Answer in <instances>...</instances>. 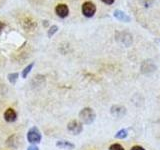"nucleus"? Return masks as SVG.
Instances as JSON below:
<instances>
[{
	"instance_id": "nucleus-3",
	"label": "nucleus",
	"mask_w": 160,
	"mask_h": 150,
	"mask_svg": "<svg viewBox=\"0 0 160 150\" xmlns=\"http://www.w3.org/2000/svg\"><path fill=\"white\" fill-rule=\"evenodd\" d=\"M27 139L30 143H38L41 140V134L36 127H32L27 133Z\"/></svg>"
},
{
	"instance_id": "nucleus-11",
	"label": "nucleus",
	"mask_w": 160,
	"mask_h": 150,
	"mask_svg": "<svg viewBox=\"0 0 160 150\" xmlns=\"http://www.w3.org/2000/svg\"><path fill=\"white\" fill-rule=\"evenodd\" d=\"M57 145V147L59 148H62V149H68V150H71L74 148V145L71 143V142H69V141H64V140H62V141H58L56 143Z\"/></svg>"
},
{
	"instance_id": "nucleus-13",
	"label": "nucleus",
	"mask_w": 160,
	"mask_h": 150,
	"mask_svg": "<svg viewBox=\"0 0 160 150\" xmlns=\"http://www.w3.org/2000/svg\"><path fill=\"white\" fill-rule=\"evenodd\" d=\"M17 78H18V73H10L9 75H8V80L10 81V83H12V84H14L15 82H16V80H17Z\"/></svg>"
},
{
	"instance_id": "nucleus-16",
	"label": "nucleus",
	"mask_w": 160,
	"mask_h": 150,
	"mask_svg": "<svg viewBox=\"0 0 160 150\" xmlns=\"http://www.w3.org/2000/svg\"><path fill=\"white\" fill-rule=\"evenodd\" d=\"M109 150H124V148L120 144H112L109 147Z\"/></svg>"
},
{
	"instance_id": "nucleus-5",
	"label": "nucleus",
	"mask_w": 160,
	"mask_h": 150,
	"mask_svg": "<svg viewBox=\"0 0 160 150\" xmlns=\"http://www.w3.org/2000/svg\"><path fill=\"white\" fill-rule=\"evenodd\" d=\"M21 24H22V27L26 30V31H33L37 26V23L35 22V20L31 17H25L22 20Z\"/></svg>"
},
{
	"instance_id": "nucleus-20",
	"label": "nucleus",
	"mask_w": 160,
	"mask_h": 150,
	"mask_svg": "<svg viewBox=\"0 0 160 150\" xmlns=\"http://www.w3.org/2000/svg\"><path fill=\"white\" fill-rule=\"evenodd\" d=\"M5 27V24L3 23V22H1L0 21V33L2 32V30H3V28Z\"/></svg>"
},
{
	"instance_id": "nucleus-21",
	"label": "nucleus",
	"mask_w": 160,
	"mask_h": 150,
	"mask_svg": "<svg viewBox=\"0 0 160 150\" xmlns=\"http://www.w3.org/2000/svg\"><path fill=\"white\" fill-rule=\"evenodd\" d=\"M27 150H39L36 146H34V145H32V146H30V147H28V149Z\"/></svg>"
},
{
	"instance_id": "nucleus-17",
	"label": "nucleus",
	"mask_w": 160,
	"mask_h": 150,
	"mask_svg": "<svg viewBox=\"0 0 160 150\" xmlns=\"http://www.w3.org/2000/svg\"><path fill=\"white\" fill-rule=\"evenodd\" d=\"M154 0H140V2H141L142 5H144L145 7H149L150 4H151Z\"/></svg>"
},
{
	"instance_id": "nucleus-9",
	"label": "nucleus",
	"mask_w": 160,
	"mask_h": 150,
	"mask_svg": "<svg viewBox=\"0 0 160 150\" xmlns=\"http://www.w3.org/2000/svg\"><path fill=\"white\" fill-rule=\"evenodd\" d=\"M114 16L116 17L118 20H120V21H123V22L130 21V18L123 11H121V10H115V11H114Z\"/></svg>"
},
{
	"instance_id": "nucleus-18",
	"label": "nucleus",
	"mask_w": 160,
	"mask_h": 150,
	"mask_svg": "<svg viewBox=\"0 0 160 150\" xmlns=\"http://www.w3.org/2000/svg\"><path fill=\"white\" fill-rule=\"evenodd\" d=\"M102 2H104L105 4H108V5H110V4H113L114 3V0H101Z\"/></svg>"
},
{
	"instance_id": "nucleus-19",
	"label": "nucleus",
	"mask_w": 160,
	"mask_h": 150,
	"mask_svg": "<svg viewBox=\"0 0 160 150\" xmlns=\"http://www.w3.org/2000/svg\"><path fill=\"white\" fill-rule=\"evenodd\" d=\"M131 150H145L143 147H141V146H138V145H137V146H133L132 148H131Z\"/></svg>"
},
{
	"instance_id": "nucleus-15",
	"label": "nucleus",
	"mask_w": 160,
	"mask_h": 150,
	"mask_svg": "<svg viewBox=\"0 0 160 150\" xmlns=\"http://www.w3.org/2000/svg\"><path fill=\"white\" fill-rule=\"evenodd\" d=\"M127 136V132H126V130H120V131L117 132V134L115 135V137L116 138H120V139H122V138H125Z\"/></svg>"
},
{
	"instance_id": "nucleus-22",
	"label": "nucleus",
	"mask_w": 160,
	"mask_h": 150,
	"mask_svg": "<svg viewBox=\"0 0 160 150\" xmlns=\"http://www.w3.org/2000/svg\"><path fill=\"white\" fill-rule=\"evenodd\" d=\"M47 25H48L47 21H44V26H47Z\"/></svg>"
},
{
	"instance_id": "nucleus-14",
	"label": "nucleus",
	"mask_w": 160,
	"mask_h": 150,
	"mask_svg": "<svg viewBox=\"0 0 160 150\" xmlns=\"http://www.w3.org/2000/svg\"><path fill=\"white\" fill-rule=\"evenodd\" d=\"M57 30H58V27L56 26V25H53V26H51L49 28V30H48V37L49 38H51L53 35L57 32Z\"/></svg>"
},
{
	"instance_id": "nucleus-8",
	"label": "nucleus",
	"mask_w": 160,
	"mask_h": 150,
	"mask_svg": "<svg viewBox=\"0 0 160 150\" xmlns=\"http://www.w3.org/2000/svg\"><path fill=\"white\" fill-rule=\"evenodd\" d=\"M125 112H126L125 108L122 106H119V105H117V106H113L111 108V113L116 117H122L125 114Z\"/></svg>"
},
{
	"instance_id": "nucleus-7",
	"label": "nucleus",
	"mask_w": 160,
	"mask_h": 150,
	"mask_svg": "<svg viewBox=\"0 0 160 150\" xmlns=\"http://www.w3.org/2000/svg\"><path fill=\"white\" fill-rule=\"evenodd\" d=\"M17 118V114L15 112V110L12 108H8L6 111L4 112V119L7 122H14Z\"/></svg>"
},
{
	"instance_id": "nucleus-12",
	"label": "nucleus",
	"mask_w": 160,
	"mask_h": 150,
	"mask_svg": "<svg viewBox=\"0 0 160 150\" xmlns=\"http://www.w3.org/2000/svg\"><path fill=\"white\" fill-rule=\"evenodd\" d=\"M33 65H34V63H31V64H29L28 66H26V67L24 68L23 72H22V77H23V78H26V77H27V75L29 74V72L31 71V69H32V67H33Z\"/></svg>"
},
{
	"instance_id": "nucleus-10",
	"label": "nucleus",
	"mask_w": 160,
	"mask_h": 150,
	"mask_svg": "<svg viewBox=\"0 0 160 150\" xmlns=\"http://www.w3.org/2000/svg\"><path fill=\"white\" fill-rule=\"evenodd\" d=\"M141 69H142V72H144V73H146V72H152V71H154V69H155V65L151 61H145L142 64Z\"/></svg>"
},
{
	"instance_id": "nucleus-1",
	"label": "nucleus",
	"mask_w": 160,
	"mask_h": 150,
	"mask_svg": "<svg viewBox=\"0 0 160 150\" xmlns=\"http://www.w3.org/2000/svg\"><path fill=\"white\" fill-rule=\"evenodd\" d=\"M95 116H96V115H95V112L93 111V109L89 108V107L83 108L79 113L80 120L85 124H91L94 121Z\"/></svg>"
},
{
	"instance_id": "nucleus-2",
	"label": "nucleus",
	"mask_w": 160,
	"mask_h": 150,
	"mask_svg": "<svg viewBox=\"0 0 160 150\" xmlns=\"http://www.w3.org/2000/svg\"><path fill=\"white\" fill-rule=\"evenodd\" d=\"M96 12V6L91 1H86L82 5V13L86 17H92Z\"/></svg>"
},
{
	"instance_id": "nucleus-4",
	"label": "nucleus",
	"mask_w": 160,
	"mask_h": 150,
	"mask_svg": "<svg viewBox=\"0 0 160 150\" xmlns=\"http://www.w3.org/2000/svg\"><path fill=\"white\" fill-rule=\"evenodd\" d=\"M67 129L69 132H71L73 135H78L82 132V124L80 123L77 120H72V121H70L67 125Z\"/></svg>"
},
{
	"instance_id": "nucleus-6",
	"label": "nucleus",
	"mask_w": 160,
	"mask_h": 150,
	"mask_svg": "<svg viewBox=\"0 0 160 150\" xmlns=\"http://www.w3.org/2000/svg\"><path fill=\"white\" fill-rule=\"evenodd\" d=\"M55 12L58 15L59 17L65 18L68 16L69 14V9L66 4H58L56 8H55Z\"/></svg>"
}]
</instances>
